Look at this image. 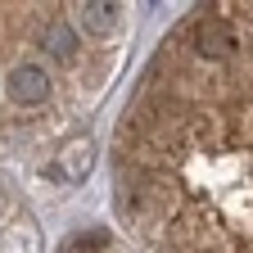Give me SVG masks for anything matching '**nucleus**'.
I'll list each match as a JSON object with an SVG mask.
<instances>
[{
    "label": "nucleus",
    "mask_w": 253,
    "mask_h": 253,
    "mask_svg": "<svg viewBox=\"0 0 253 253\" xmlns=\"http://www.w3.org/2000/svg\"><path fill=\"white\" fill-rule=\"evenodd\" d=\"M118 199L158 253H253V5H204L154 54Z\"/></svg>",
    "instance_id": "1"
},
{
    "label": "nucleus",
    "mask_w": 253,
    "mask_h": 253,
    "mask_svg": "<svg viewBox=\"0 0 253 253\" xmlns=\"http://www.w3.org/2000/svg\"><path fill=\"white\" fill-rule=\"evenodd\" d=\"M9 100L14 104H41L50 100V73L41 63H18L9 73Z\"/></svg>",
    "instance_id": "2"
},
{
    "label": "nucleus",
    "mask_w": 253,
    "mask_h": 253,
    "mask_svg": "<svg viewBox=\"0 0 253 253\" xmlns=\"http://www.w3.org/2000/svg\"><path fill=\"white\" fill-rule=\"evenodd\" d=\"M82 23H86V32L104 37V32L118 27V5H82Z\"/></svg>",
    "instance_id": "3"
},
{
    "label": "nucleus",
    "mask_w": 253,
    "mask_h": 253,
    "mask_svg": "<svg viewBox=\"0 0 253 253\" xmlns=\"http://www.w3.org/2000/svg\"><path fill=\"white\" fill-rule=\"evenodd\" d=\"M45 50H50L54 59H68V54H73V27H68V23H50V27H45Z\"/></svg>",
    "instance_id": "4"
},
{
    "label": "nucleus",
    "mask_w": 253,
    "mask_h": 253,
    "mask_svg": "<svg viewBox=\"0 0 253 253\" xmlns=\"http://www.w3.org/2000/svg\"><path fill=\"white\" fill-rule=\"evenodd\" d=\"M86 172H90V145H73V149H68V176L82 181Z\"/></svg>",
    "instance_id": "5"
}]
</instances>
